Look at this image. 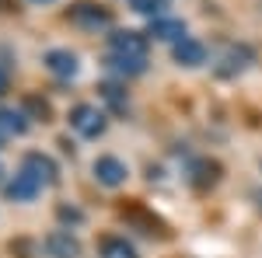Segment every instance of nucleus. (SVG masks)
Masks as SVG:
<instances>
[{
    "label": "nucleus",
    "mask_w": 262,
    "mask_h": 258,
    "mask_svg": "<svg viewBox=\"0 0 262 258\" xmlns=\"http://www.w3.org/2000/svg\"><path fill=\"white\" fill-rule=\"evenodd\" d=\"M70 129L88 139L101 136L105 133V112H98L95 105H74L70 108Z\"/></svg>",
    "instance_id": "2"
},
{
    "label": "nucleus",
    "mask_w": 262,
    "mask_h": 258,
    "mask_svg": "<svg viewBox=\"0 0 262 258\" xmlns=\"http://www.w3.org/2000/svg\"><path fill=\"white\" fill-rule=\"evenodd\" d=\"M46 66H49V74H56L63 80L77 77V56L70 49H49L46 53Z\"/></svg>",
    "instance_id": "8"
},
{
    "label": "nucleus",
    "mask_w": 262,
    "mask_h": 258,
    "mask_svg": "<svg viewBox=\"0 0 262 258\" xmlns=\"http://www.w3.org/2000/svg\"><path fill=\"white\" fill-rule=\"evenodd\" d=\"M101 98L108 101L116 112H122V108H126V95H122L119 84H101Z\"/></svg>",
    "instance_id": "17"
},
{
    "label": "nucleus",
    "mask_w": 262,
    "mask_h": 258,
    "mask_svg": "<svg viewBox=\"0 0 262 258\" xmlns=\"http://www.w3.org/2000/svg\"><path fill=\"white\" fill-rule=\"evenodd\" d=\"M252 60H255V53H252L248 45H227L224 56H221V63H217V74H221V77H234V74L248 70Z\"/></svg>",
    "instance_id": "4"
},
{
    "label": "nucleus",
    "mask_w": 262,
    "mask_h": 258,
    "mask_svg": "<svg viewBox=\"0 0 262 258\" xmlns=\"http://www.w3.org/2000/svg\"><path fill=\"white\" fill-rule=\"evenodd\" d=\"M42 248L49 251V258H77L81 255V244L70 230H53L49 238L42 241Z\"/></svg>",
    "instance_id": "5"
},
{
    "label": "nucleus",
    "mask_w": 262,
    "mask_h": 258,
    "mask_svg": "<svg viewBox=\"0 0 262 258\" xmlns=\"http://www.w3.org/2000/svg\"><path fill=\"white\" fill-rule=\"evenodd\" d=\"M32 4H53V0H32Z\"/></svg>",
    "instance_id": "22"
},
{
    "label": "nucleus",
    "mask_w": 262,
    "mask_h": 258,
    "mask_svg": "<svg viewBox=\"0 0 262 258\" xmlns=\"http://www.w3.org/2000/svg\"><path fill=\"white\" fill-rule=\"evenodd\" d=\"M108 53L112 56H133V60H147V35L140 32H112L108 35Z\"/></svg>",
    "instance_id": "3"
},
{
    "label": "nucleus",
    "mask_w": 262,
    "mask_h": 258,
    "mask_svg": "<svg viewBox=\"0 0 262 258\" xmlns=\"http://www.w3.org/2000/svg\"><path fill=\"white\" fill-rule=\"evenodd\" d=\"M28 129V115L18 112V108H0V133L7 136H21Z\"/></svg>",
    "instance_id": "15"
},
{
    "label": "nucleus",
    "mask_w": 262,
    "mask_h": 258,
    "mask_svg": "<svg viewBox=\"0 0 262 258\" xmlns=\"http://www.w3.org/2000/svg\"><path fill=\"white\" fill-rule=\"evenodd\" d=\"M7 91V77H4V70H0V95Z\"/></svg>",
    "instance_id": "21"
},
{
    "label": "nucleus",
    "mask_w": 262,
    "mask_h": 258,
    "mask_svg": "<svg viewBox=\"0 0 262 258\" xmlns=\"http://www.w3.org/2000/svg\"><path fill=\"white\" fill-rule=\"evenodd\" d=\"M217 178H221V164L217 160H196L192 164V185L196 189H210V185H217Z\"/></svg>",
    "instance_id": "14"
},
{
    "label": "nucleus",
    "mask_w": 262,
    "mask_h": 258,
    "mask_svg": "<svg viewBox=\"0 0 262 258\" xmlns=\"http://www.w3.org/2000/svg\"><path fill=\"white\" fill-rule=\"evenodd\" d=\"M25 108H28V112H35L39 119H49V105L39 101V98H28V101H25Z\"/></svg>",
    "instance_id": "19"
},
{
    "label": "nucleus",
    "mask_w": 262,
    "mask_h": 258,
    "mask_svg": "<svg viewBox=\"0 0 262 258\" xmlns=\"http://www.w3.org/2000/svg\"><path fill=\"white\" fill-rule=\"evenodd\" d=\"M21 171H28V175H35V178L42 181V185H53L56 181V164L46 157V154H28V157L21 160Z\"/></svg>",
    "instance_id": "10"
},
{
    "label": "nucleus",
    "mask_w": 262,
    "mask_h": 258,
    "mask_svg": "<svg viewBox=\"0 0 262 258\" xmlns=\"http://www.w3.org/2000/svg\"><path fill=\"white\" fill-rule=\"evenodd\" d=\"M0 175H4V171H0Z\"/></svg>",
    "instance_id": "23"
},
{
    "label": "nucleus",
    "mask_w": 262,
    "mask_h": 258,
    "mask_svg": "<svg viewBox=\"0 0 262 258\" xmlns=\"http://www.w3.org/2000/svg\"><path fill=\"white\" fill-rule=\"evenodd\" d=\"M126 164H122L119 157H98L95 160V178L101 181V185H108V189H116V185H122L126 181Z\"/></svg>",
    "instance_id": "7"
},
{
    "label": "nucleus",
    "mask_w": 262,
    "mask_h": 258,
    "mask_svg": "<svg viewBox=\"0 0 262 258\" xmlns=\"http://www.w3.org/2000/svg\"><path fill=\"white\" fill-rule=\"evenodd\" d=\"M60 220H70V223H81V213L70 209V206H60Z\"/></svg>",
    "instance_id": "20"
},
{
    "label": "nucleus",
    "mask_w": 262,
    "mask_h": 258,
    "mask_svg": "<svg viewBox=\"0 0 262 258\" xmlns=\"http://www.w3.org/2000/svg\"><path fill=\"white\" fill-rule=\"evenodd\" d=\"M42 189H46V185H42L35 175H28V171H18V175H14V181L7 185V196L14 199V202H32V199L39 196Z\"/></svg>",
    "instance_id": "6"
},
{
    "label": "nucleus",
    "mask_w": 262,
    "mask_h": 258,
    "mask_svg": "<svg viewBox=\"0 0 262 258\" xmlns=\"http://www.w3.org/2000/svg\"><path fill=\"white\" fill-rule=\"evenodd\" d=\"M122 217L129 220V223H137V227H140V234H150V238L158 234V238H164V223H161V220H154L150 213H143L140 206H129V209H122Z\"/></svg>",
    "instance_id": "11"
},
{
    "label": "nucleus",
    "mask_w": 262,
    "mask_h": 258,
    "mask_svg": "<svg viewBox=\"0 0 262 258\" xmlns=\"http://www.w3.org/2000/svg\"><path fill=\"white\" fill-rule=\"evenodd\" d=\"M133 11L137 14H143V18H161V11H164V0H133Z\"/></svg>",
    "instance_id": "18"
},
{
    "label": "nucleus",
    "mask_w": 262,
    "mask_h": 258,
    "mask_svg": "<svg viewBox=\"0 0 262 258\" xmlns=\"http://www.w3.org/2000/svg\"><path fill=\"white\" fill-rule=\"evenodd\" d=\"M108 66H112L116 74H122V77H137V74H143V70H147V60H133V56H112V53H108Z\"/></svg>",
    "instance_id": "16"
},
{
    "label": "nucleus",
    "mask_w": 262,
    "mask_h": 258,
    "mask_svg": "<svg viewBox=\"0 0 262 258\" xmlns=\"http://www.w3.org/2000/svg\"><path fill=\"white\" fill-rule=\"evenodd\" d=\"M67 18L74 21L77 28H84V32H98V28H108V25H112V14H108L105 7H98V4H91V0L74 4V7L67 11Z\"/></svg>",
    "instance_id": "1"
},
{
    "label": "nucleus",
    "mask_w": 262,
    "mask_h": 258,
    "mask_svg": "<svg viewBox=\"0 0 262 258\" xmlns=\"http://www.w3.org/2000/svg\"><path fill=\"white\" fill-rule=\"evenodd\" d=\"M150 35L154 39H164V42H182L185 39V25L175 18H154L150 21Z\"/></svg>",
    "instance_id": "13"
},
{
    "label": "nucleus",
    "mask_w": 262,
    "mask_h": 258,
    "mask_svg": "<svg viewBox=\"0 0 262 258\" xmlns=\"http://www.w3.org/2000/svg\"><path fill=\"white\" fill-rule=\"evenodd\" d=\"M171 53H175V63H182V66H203L206 63V45L200 39H189V35L182 42H175Z\"/></svg>",
    "instance_id": "9"
},
{
    "label": "nucleus",
    "mask_w": 262,
    "mask_h": 258,
    "mask_svg": "<svg viewBox=\"0 0 262 258\" xmlns=\"http://www.w3.org/2000/svg\"><path fill=\"white\" fill-rule=\"evenodd\" d=\"M98 255H101V258H137V248H133L126 238L108 234V238L98 241Z\"/></svg>",
    "instance_id": "12"
}]
</instances>
